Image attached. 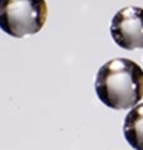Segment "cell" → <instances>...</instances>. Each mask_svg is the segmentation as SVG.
Masks as SVG:
<instances>
[{"label": "cell", "mask_w": 143, "mask_h": 150, "mask_svg": "<svg viewBox=\"0 0 143 150\" xmlns=\"http://www.w3.org/2000/svg\"><path fill=\"white\" fill-rule=\"evenodd\" d=\"M123 136L135 150H143V104L135 105L125 117Z\"/></svg>", "instance_id": "277c9868"}, {"label": "cell", "mask_w": 143, "mask_h": 150, "mask_svg": "<svg viewBox=\"0 0 143 150\" xmlns=\"http://www.w3.org/2000/svg\"><path fill=\"white\" fill-rule=\"evenodd\" d=\"M110 34L120 47L135 50L143 47V8L125 7L112 18Z\"/></svg>", "instance_id": "3957f363"}, {"label": "cell", "mask_w": 143, "mask_h": 150, "mask_svg": "<svg viewBox=\"0 0 143 150\" xmlns=\"http://www.w3.org/2000/svg\"><path fill=\"white\" fill-rule=\"evenodd\" d=\"M46 17L45 0H0V29L16 38L38 33Z\"/></svg>", "instance_id": "7a4b0ae2"}, {"label": "cell", "mask_w": 143, "mask_h": 150, "mask_svg": "<svg viewBox=\"0 0 143 150\" xmlns=\"http://www.w3.org/2000/svg\"><path fill=\"white\" fill-rule=\"evenodd\" d=\"M95 90L109 108H134L143 98V70L128 58L110 59L97 71Z\"/></svg>", "instance_id": "6da1fadb"}]
</instances>
